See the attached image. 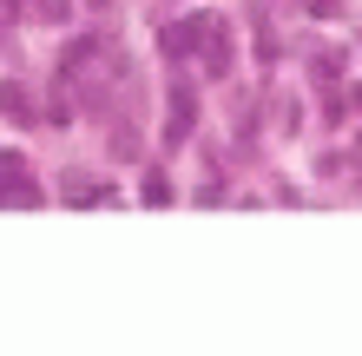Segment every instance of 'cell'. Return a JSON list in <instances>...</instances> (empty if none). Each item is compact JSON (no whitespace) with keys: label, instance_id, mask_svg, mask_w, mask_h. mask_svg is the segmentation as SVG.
I'll list each match as a JSON object with an SVG mask.
<instances>
[{"label":"cell","instance_id":"6da1fadb","mask_svg":"<svg viewBox=\"0 0 362 356\" xmlns=\"http://www.w3.org/2000/svg\"><path fill=\"white\" fill-rule=\"evenodd\" d=\"M191 125H198V99L191 93H172V119H165V139H191Z\"/></svg>","mask_w":362,"mask_h":356},{"label":"cell","instance_id":"7a4b0ae2","mask_svg":"<svg viewBox=\"0 0 362 356\" xmlns=\"http://www.w3.org/2000/svg\"><path fill=\"white\" fill-rule=\"evenodd\" d=\"M0 113H7L13 125H27V119H33V99H27V86H13V79H7V86H0Z\"/></svg>","mask_w":362,"mask_h":356},{"label":"cell","instance_id":"3957f363","mask_svg":"<svg viewBox=\"0 0 362 356\" xmlns=\"http://www.w3.org/2000/svg\"><path fill=\"white\" fill-rule=\"evenodd\" d=\"M343 67H349L343 53H316V59H310V73H316V79H343Z\"/></svg>","mask_w":362,"mask_h":356},{"label":"cell","instance_id":"277c9868","mask_svg":"<svg viewBox=\"0 0 362 356\" xmlns=\"http://www.w3.org/2000/svg\"><path fill=\"white\" fill-rule=\"evenodd\" d=\"M303 7H310L316 20H336V13H343V0H303Z\"/></svg>","mask_w":362,"mask_h":356}]
</instances>
